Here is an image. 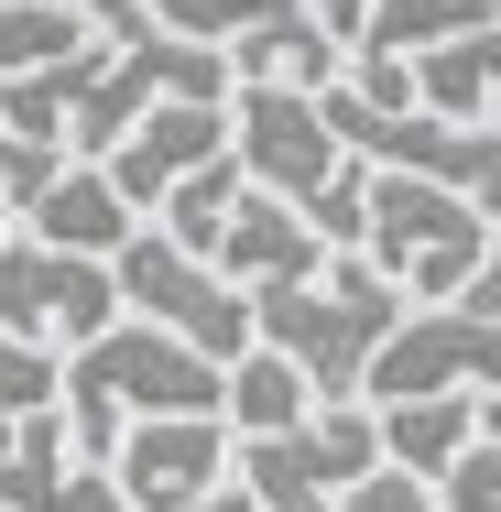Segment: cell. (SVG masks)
Here are the masks:
<instances>
[{
    "label": "cell",
    "mask_w": 501,
    "mask_h": 512,
    "mask_svg": "<svg viewBox=\"0 0 501 512\" xmlns=\"http://www.w3.org/2000/svg\"><path fill=\"white\" fill-rule=\"evenodd\" d=\"M393 327H403V295L360 251H327V273L295 284V295H251V349L295 360V382L316 404H360V371Z\"/></svg>",
    "instance_id": "6da1fadb"
},
{
    "label": "cell",
    "mask_w": 501,
    "mask_h": 512,
    "mask_svg": "<svg viewBox=\"0 0 501 512\" xmlns=\"http://www.w3.org/2000/svg\"><path fill=\"white\" fill-rule=\"evenodd\" d=\"M218 120H229V164H240V186H262V197L305 207L349 153L327 142V120H316V99H295V88H262V77H240L229 99H218Z\"/></svg>",
    "instance_id": "52a82bcc"
},
{
    "label": "cell",
    "mask_w": 501,
    "mask_h": 512,
    "mask_svg": "<svg viewBox=\"0 0 501 512\" xmlns=\"http://www.w3.org/2000/svg\"><path fill=\"white\" fill-rule=\"evenodd\" d=\"M218 153H229V120L207 99H164V109H142V120L99 153V175H109V197L131 207V218H153V207L175 197L197 164H218Z\"/></svg>",
    "instance_id": "ba28073f"
},
{
    "label": "cell",
    "mask_w": 501,
    "mask_h": 512,
    "mask_svg": "<svg viewBox=\"0 0 501 512\" xmlns=\"http://www.w3.org/2000/svg\"><path fill=\"white\" fill-rule=\"evenodd\" d=\"M403 88L425 120L447 131H491V88H501V33H458V44H425L403 55Z\"/></svg>",
    "instance_id": "7c38bea8"
},
{
    "label": "cell",
    "mask_w": 501,
    "mask_h": 512,
    "mask_svg": "<svg viewBox=\"0 0 501 512\" xmlns=\"http://www.w3.org/2000/svg\"><path fill=\"white\" fill-rule=\"evenodd\" d=\"M501 382V273H480L458 306H403V327L360 371V414L436 404V393H491Z\"/></svg>",
    "instance_id": "3957f363"
},
{
    "label": "cell",
    "mask_w": 501,
    "mask_h": 512,
    "mask_svg": "<svg viewBox=\"0 0 501 512\" xmlns=\"http://www.w3.org/2000/svg\"><path fill=\"white\" fill-rule=\"evenodd\" d=\"M77 44H99L66 0H0V77H33V66H55V55H77Z\"/></svg>",
    "instance_id": "2e32d148"
},
{
    "label": "cell",
    "mask_w": 501,
    "mask_h": 512,
    "mask_svg": "<svg viewBox=\"0 0 501 512\" xmlns=\"http://www.w3.org/2000/svg\"><path fill=\"white\" fill-rule=\"evenodd\" d=\"M360 262L393 295H414V306H458L491 273V207L447 197V186H414V175H371V197H360Z\"/></svg>",
    "instance_id": "7a4b0ae2"
},
{
    "label": "cell",
    "mask_w": 501,
    "mask_h": 512,
    "mask_svg": "<svg viewBox=\"0 0 501 512\" xmlns=\"http://www.w3.org/2000/svg\"><path fill=\"white\" fill-rule=\"evenodd\" d=\"M11 425H22V414H0V458H11Z\"/></svg>",
    "instance_id": "83f0119b"
},
{
    "label": "cell",
    "mask_w": 501,
    "mask_h": 512,
    "mask_svg": "<svg viewBox=\"0 0 501 512\" xmlns=\"http://www.w3.org/2000/svg\"><path fill=\"white\" fill-rule=\"evenodd\" d=\"M109 480H120V502H131V512L197 502V491H218V480H229V425H218V414L131 425V436H120V458H109Z\"/></svg>",
    "instance_id": "30bf717a"
},
{
    "label": "cell",
    "mask_w": 501,
    "mask_h": 512,
    "mask_svg": "<svg viewBox=\"0 0 501 512\" xmlns=\"http://www.w3.org/2000/svg\"><path fill=\"white\" fill-rule=\"evenodd\" d=\"M207 273L229 284V295H295L327 273V251H316V229H305L284 197H262V186H240L229 218H218V240H207Z\"/></svg>",
    "instance_id": "9c48e42d"
},
{
    "label": "cell",
    "mask_w": 501,
    "mask_h": 512,
    "mask_svg": "<svg viewBox=\"0 0 501 512\" xmlns=\"http://www.w3.org/2000/svg\"><path fill=\"white\" fill-rule=\"evenodd\" d=\"M360 197H371V164H338V175L295 207L305 229H316V251H360Z\"/></svg>",
    "instance_id": "ac0fdd59"
},
{
    "label": "cell",
    "mask_w": 501,
    "mask_h": 512,
    "mask_svg": "<svg viewBox=\"0 0 501 512\" xmlns=\"http://www.w3.org/2000/svg\"><path fill=\"white\" fill-rule=\"evenodd\" d=\"M175 512H251V502H240V480H218V491H197V502H175Z\"/></svg>",
    "instance_id": "4316f807"
},
{
    "label": "cell",
    "mask_w": 501,
    "mask_h": 512,
    "mask_svg": "<svg viewBox=\"0 0 501 512\" xmlns=\"http://www.w3.org/2000/svg\"><path fill=\"white\" fill-rule=\"evenodd\" d=\"M109 295L142 316V327L186 338L197 360H218V371H229V360L251 349V295H229V284H218L207 262H186V251H175L164 229H131V240L109 251Z\"/></svg>",
    "instance_id": "277c9868"
},
{
    "label": "cell",
    "mask_w": 501,
    "mask_h": 512,
    "mask_svg": "<svg viewBox=\"0 0 501 512\" xmlns=\"http://www.w3.org/2000/svg\"><path fill=\"white\" fill-rule=\"evenodd\" d=\"M120 295H109V262H77V251H44V240H0V338H22V349H88Z\"/></svg>",
    "instance_id": "8992f818"
},
{
    "label": "cell",
    "mask_w": 501,
    "mask_h": 512,
    "mask_svg": "<svg viewBox=\"0 0 501 512\" xmlns=\"http://www.w3.org/2000/svg\"><path fill=\"white\" fill-rule=\"evenodd\" d=\"M44 404H55V349L0 338V414H44Z\"/></svg>",
    "instance_id": "ffe728a7"
},
{
    "label": "cell",
    "mask_w": 501,
    "mask_h": 512,
    "mask_svg": "<svg viewBox=\"0 0 501 512\" xmlns=\"http://www.w3.org/2000/svg\"><path fill=\"white\" fill-rule=\"evenodd\" d=\"M66 175V142H22V131H0V240L22 229V207L44 197Z\"/></svg>",
    "instance_id": "e0dca14e"
},
{
    "label": "cell",
    "mask_w": 501,
    "mask_h": 512,
    "mask_svg": "<svg viewBox=\"0 0 501 512\" xmlns=\"http://www.w3.org/2000/svg\"><path fill=\"white\" fill-rule=\"evenodd\" d=\"M142 22L175 44H229V0H142Z\"/></svg>",
    "instance_id": "44dd1931"
},
{
    "label": "cell",
    "mask_w": 501,
    "mask_h": 512,
    "mask_svg": "<svg viewBox=\"0 0 501 512\" xmlns=\"http://www.w3.org/2000/svg\"><path fill=\"white\" fill-rule=\"evenodd\" d=\"M436 512H501V447L480 436V447H458L447 469H436V491H425Z\"/></svg>",
    "instance_id": "d6986e66"
},
{
    "label": "cell",
    "mask_w": 501,
    "mask_h": 512,
    "mask_svg": "<svg viewBox=\"0 0 501 512\" xmlns=\"http://www.w3.org/2000/svg\"><path fill=\"white\" fill-rule=\"evenodd\" d=\"M55 512H131V502H120V480H109V469H66Z\"/></svg>",
    "instance_id": "603a6c76"
},
{
    "label": "cell",
    "mask_w": 501,
    "mask_h": 512,
    "mask_svg": "<svg viewBox=\"0 0 501 512\" xmlns=\"http://www.w3.org/2000/svg\"><path fill=\"white\" fill-rule=\"evenodd\" d=\"M66 11H77L88 33H109V44H120V33H153V22H142V0H66Z\"/></svg>",
    "instance_id": "cb8c5ba5"
},
{
    "label": "cell",
    "mask_w": 501,
    "mask_h": 512,
    "mask_svg": "<svg viewBox=\"0 0 501 512\" xmlns=\"http://www.w3.org/2000/svg\"><path fill=\"white\" fill-rule=\"evenodd\" d=\"M360 11H371V0H316V33L349 55V44H360Z\"/></svg>",
    "instance_id": "d4e9b609"
},
{
    "label": "cell",
    "mask_w": 501,
    "mask_h": 512,
    "mask_svg": "<svg viewBox=\"0 0 501 512\" xmlns=\"http://www.w3.org/2000/svg\"><path fill=\"white\" fill-rule=\"evenodd\" d=\"M295 414H316V393L295 382V360H273V349H240V360L218 371V425H229V436H284Z\"/></svg>",
    "instance_id": "9a60e30c"
},
{
    "label": "cell",
    "mask_w": 501,
    "mask_h": 512,
    "mask_svg": "<svg viewBox=\"0 0 501 512\" xmlns=\"http://www.w3.org/2000/svg\"><path fill=\"white\" fill-rule=\"evenodd\" d=\"M305 0H229V33H273V22H295Z\"/></svg>",
    "instance_id": "484cf974"
},
{
    "label": "cell",
    "mask_w": 501,
    "mask_h": 512,
    "mask_svg": "<svg viewBox=\"0 0 501 512\" xmlns=\"http://www.w3.org/2000/svg\"><path fill=\"white\" fill-rule=\"evenodd\" d=\"M480 436H491L480 393H436V404H382V414H371V447H382V469L425 480V491H436V469H447L458 447H480Z\"/></svg>",
    "instance_id": "4fadbf2b"
},
{
    "label": "cell",
    "mask_w": 501,
    "mask_h": 512,
    "mask_svg": "<svg viewBox=\"0 0 501 512\" xmlns=\"http://www.w3.org/2000/svg\"><path fill=\"white\" fill-rule=\"evenodd\" d=\"M327 512H436V502H425V480H403V469H371V480H349Z\"/></svg>",
    "instance_id": "7402d4cb"
},
{
    "label": "cell",
    "mask_w": 501,
    "mask_h": 512,
    "mask_svg": "<svg viewBox=\"0 0 501 512\" xmlns=\"http://www.w3.org/2000/svg\"><path fill=\"white\" fill-rule=\"evenodd\" d=\"M131 229H142V218L109 197V175H99V164H66L44 197L22 207V240H44V251H77V262H109Z\"/></svg>",
    "instance_id": "8fae6325"
},
{
    "label": "cell",
    "mask_w": 501,
    "mask_h": 512,
    "mask_svg": "<svg viewBox=\"0 0 501 512\" xmlns=\"http://www.w3.org/2000/svg\"><path fill=\"white\" fill-rule=\"evenodd\" d=\"M371 469H382V447H371V414L360 404H316L284 436H240V502L251 512H327Z\"/></svg>",
    "instance_id": "5b68a950"
},
{
    "label": "cell",
    "mask_w": 501,
    "mask_h": 512,
    "mask_svg": "<svg viewBox=\"0 0 501 512\" xmlns=\"http://www.w3.org/2000/svg\"><path fill=\"white\" fill-rule=\"evenodd\" d=\"M458 33H501V0H371L349 55H425V44H458Z\"/></svg>",
    "instance_id": "5bb4252c"
}]
</instances>
